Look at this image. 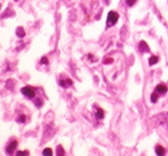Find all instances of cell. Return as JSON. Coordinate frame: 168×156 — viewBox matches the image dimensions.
Here are the masks:
<instances>
[{
	"label": "cell",
	"mask_w": 168,
	"mask_h": 156,
	"mask_svg": "<svg viewBox=\"0 0 168 156\" xmlns=\"http://www.w3.org/2000/svg\"><path fill=\"white\" fill-rule=\"evenodd\" d=\"M155 90H156V92H159V93H162V94H163V93H166V92H167V86H166V85H163V84H159L158 86H156V88H155Z\"/></svg>",
	"instance_id": "cell-5"
},
{
	"label": "cell",
	"mask_w": 168,
	"mask_h": 156,
	"mask_svg": "<svg viewBox=\"0 0 168 156\" xmlns=\"http://www.w3.org/2000/svg\"><path fill=\"white\" fill-rule=\"evenodd\" d=\"M43 155L44 156H51L53 155V152H51L50 148H46V149L43 150Z\"/></svg>",
	"instance_id": "cell-12"
},
{
	"label": "cell",
	"mask_w": 168,
	"mask_h": 156,
	"mask_svg": "<svg viewBox=\"0 0 168 156\" xmlns=\"http://www.w3.org/2000/svg\"><path fill=\"white\" fill-rule=\"evenodd\" d=\"M35 105H36L37 107H41V106L43 105V102H42L41 99H37V100H35Z\"/></svg>",
	"instance_id": "cell-14"
},
{
	"label": "cell",
	"mask_w": 168,
	"mask_h": 156,
	"mask_svg": "<svg viewBox=\"0 0 168 156\" xmlns=\"http://www.w3.org/2000/svg\"><path fill=\"white\" fill-rule=\"evenodd\" d=\"M17 35L19 36V38H24L25 36V30H24V28H21V27H19L17 29Z\"/></svg>",
	"instance_id": "cell-10"
},
{
	"label": "cell",
	"mask_w": 168,
	"mask_h": 156,
	"mask_svg": "<svg viewBox=\"0 0 168 156\" xmlns=\"http://www.w3.org/2000/svg\"><path fill=\"white\" fill-rule=\"evenodd\" d=\"M57 149H58V152H57L58 155H64V150L62 149V146H58L57 147Z\"/></svg>",
	"instance_id": "cell-15"
},
{
	"label": "cell",
	"mask_w": 168,
	"mask_h": 156,
	"mask_svg": "<svg viewBox=\"0 0 168 156\" xmlns=\"http://www.w3.org/2000/svg\"><path fill=\"white\" fill-rule=\"evenodd\" d=\"M96 118L98 119V120H101V119L104 118V111L102 108H98L97 112H96Z\"/></svg>",
	"instance_id": "cell-7"
},
{
	"label": "cell",
	"mask_w": 168,
	"mask_h": 156,
	"mask_svg": "<svg viewBox=\"0 0 168 156\" xmlns=\"http://www.w3.org/2000/svg\"><path fill=\"white\" fill-rule=\"evenodd\" d=\"M17 120H18V122H26V116H19Z\"/></svg>",
	"instance_id": "cell-13"
},
{
	"label": "cell",
	"mask_w": 168,
	"mask_h": 156,
	"mask_svg": "<svg viewBox=\"0 0 168 156\" xmlns=\"http://www.w3.org/2000/svg\"><path fill=\"white\" fill-rule=\"evenodd\" d=\"M112 62H113L112 58H106V60L104 61V63H105V64H109V63H112Z\"/></svg>",
	"instance_id": "cell-19"
},
{
	"label": "cell",
	"mask_w": 168,
	"mask_h": 156,
	"mask_svg": "<svg viewBox=\"0 0 168 156\" xmlns=\"http://www.w3.org/2000/svg\"><path fill=\"white\" fill-rule=\"evenodd\" d=\"M118 19H119L118 13H116V12H113V10L109 12V14H108V24H108V27L116 24V22L118 21Z\"/></svg>",
	"instance_id": "cell-1"
},
{
	"label": "cell",
	"mask_w": 168,
	"mask_h": 156,
	"mask_svg": "<svg viewBox=\"0 0 168 156\" xmlns=\"http://www.w3.org/2000/svg\"><path fill=\"white\" fill-rule=\"evenodd\" d=\"M17 155L18 156L19 155H29V153H28V152H18Z\"/></svg>",
	"instance_id": "cell-18"
},
{
	"label": "cell",
	"mask_w": 168,
	"mask_h": 156,
	"mask_svg": "<svg viewBox=\"0 0 168 156\" xmlns=\"http://www.w3.org/2000/svg\"><path fill=\"white\" fill-rule=\"evenodd\" d=\"M89 58H90V60H91V61H92V60H94V57H92V55H89Z\"/></svg>",
	"instance_id": "cell-20"
},
{
	"label": "cell",
	"mask_w": 168,
	"mask_h": 156,
	"mask_svg": "<svg viewBox=\"0 0 168 156\" xmlns=\"http://www.w3.org/2000/svg\"><path fill=\"white\" fill-rule=\"evenodd\" d=\"M71 84H72V80H71V79H67V82L60 80V85L62 86V88H65V86H70Z\"/></svg>",
	"instance_id": "cell-8"
},
{
	"label": "cell",
	"mask_w": 168,
	"mask_h": 156,
	"mask_svg": "<svg viewBox=\"0 0 168 156\" xmlns=\"http://www.w3.org/2000/svg\"><path fill=\"white\" fill-rule=\"evenodd\" d=\"M139 50L142 51V52H147V51H149V47L147 46V43H146L145 41H141L140 43H139Z\"/></svg>",
	"instance_id": "cell-4"
},
{
	"label": "cell",
	"mask_w": 168,
	"mask_h": 156,
	"mask_svg": "<svg viewBox=\"0 0 168 156\" xmlns=\"http://www.w3.org/2000/svg\"><path fill=\"white\" fill-rule=\"evenodd\" d=\"M155 153L158 154V155L162 156V155H165V154H166V152H165V149H163V147L156 146V147H155Z\"/></svg>",
	"instance_id": "cell-6"
},
{
	"label": "cell",
	"mask_w": 168,
	"mask_h": 156,
	"mask_svg": "<svg viewBox=\"0 0 168 156\" xmlns=\"http://www.w3.org/2000/svg\"><path fill=\"white\" fill-rule=\"evenodd\" d=\"M156 100H158V92H154V93H152V96H151V102H156Z\"/></svg>",
	"instance_id": "cell-11"
},
{
	"label": "cell",
	"mask_w": 168,
	"mask_h": 156,
	"mask_svg": "<svg viewBox=\"0 0 168 156\" xmlns=\"http://www.w3.org/2000/svg\"><path fill=\"white\" fill-rule=\"evenodd\" d=\"M158 62H159L158 56H152V57L149 58V61H148V64H149V65H154L155 63H158Z\"/></svg>",
	"instance_id": "cell-9"
},
{
	"label": "cell",
	"mask_w": 168,
	"mask_h": 156,
	"mask_svg": "<svg viewBox=\"0 0 168 156\" xmlns=\"http://www.w3.org/2000/svg\"><path fill=\"white\" fill-rule=\"evenodd\" d=\"M17 144H18L17 141H12V142H11L10 144L7 146L6 153H7V154H13L14 150H15V148H17Z\"/></svg>",
	"instance_id": "cell-3"
},
{
	"label": "cell",
	"mask_w": 168,
	"mask_h": 156,
	"mask_svg": "<svg viewBox=\"0 0 168 156\" xmlns=\"http://www.w3.org/2000/svg\"><path fill=\"white\" fill-rule=\"evenodd\" d=\"M21 93L25 96V97H27V98H34L35 97V91H34L33 88H30V86H25V88H21Z\"/></svg>",
	"instance_id": "cell-2"
},
{
	"label": "cell",
	"mask_w": 168,
	"mask_h": 156,
	"mask_svg": "<svg viewBox=\"0 0 168 156\" xmlns=\"http://www.w3.org/2000/svg\"><path fill=\"white\" fill-rule=\"evenodd\" d=\"M135 1H137V0H127V1H126V4H127L128 6H133V5L135 4Z\"/></svg>",
	"instance_id": "cell-16"
},
{
	"label": "cell",
	"mask_w": 168,
	"mask_h": 156,
	"mask_svg": "<svg viewBox=\"0 0 168 156\" xmlns=\"http://www.w3.org/2000/svg\"><path fill=\"white\" fill-rule=\"evenodd\" d=\"M41 63H42V64H48V58L47 57H42V58H41Z\"/></svg>",
	"instance_id": "cell-17"
}]
</instances>
